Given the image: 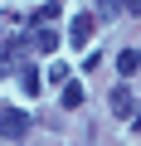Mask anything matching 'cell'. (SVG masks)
I'll use <instances>...</instances> for the list:
<instances>
[{"mask_svg": "<svg viewBox=\"0 0 141 146\" xmlns=\"http://www.w3.org/2000/svg\"><path fill=\"white\" fill-rule=\"evenodd\" d=\"M24 127H29V117H24L20 107H0V136H5V141H20Z\"/></svg>", "mask_w": 141, "mask_h": 146, "instance_id": "1", "label": "cell"}, {"mask_svg": "<svg viewBox=\"0 0 141 146\" xmlns=\"http://www.w3.org/2000/svg\"><path fill=\"white\" fill-rule=\"evenodd\" d=\"M93 29H97V20H93V15H73L68 39H73V44H88V39H93Z\"/></svg>", "mask_w": 141, "mask_h": 146, "instance_id": "2", "label": "cell"}, {"mask_svg": "<svg viewBox=\"0 0 141 146\" xmlns=\"http://www.w3.org/2000/svg\"><path fill=\"white\" fill-rule=\"evenodd\" d=\"M29 49H39V54L58 49V34H54V25H34V34H29Z\"/></svg>", "mask_w": 141, "mask_h": 146, "instance_id": "3", "label": "cell"}, {"mask_svg": "<svg viewBox=\"0 0 141 146\" xmlns=\"http://www.w3.org/2000/svg\"><path fill=\"white\" fill-rule=\"evenodd\" d=\"M136 68H141V49H122V54H117V73H122V78H131Z\"/></svg>", "mask_w": 141, "mask_h": 146, "instance_id": "4", "label": "cell"}, {"mask_svg": "<svg viewBox=\"0 0 141 146\" xmlns=\"http://www.w3.org/2000/svg\"><path fill=\"white\" fill-rule=\"evenodd\" d=\"M107 107H112V117H131V93H126V88H112Z\"/></svg>", "mask_w": 141, "mask_h": 146, "instance_id": "5", "label": "cell"}, {"mask_svg": "<svg viewBox=\"0 0 141 146\" xmlns=\"http://www.w3.org/2000/svg\"><path fill=\"white\" fill-rule=\"evenodd\" d=\"M20 83H24V93H39V68H29V63H20Z\"/></svg>", "mask_w": 141, "mask_h": 146, "instance_id": "6", "label": "cell"}, {"mask_svg": "<svg viewBox=\"0 0 141 146\" xmlns=\"http://www.w3.org/2000/svg\"><path fill=\"white\" fill-rule=\"evenodd\" d=\"M58 15H63V5H58V0H49V5H39V10H34V20H39V25H54Z\"/></svg>", "mask_w": 141, "mask_h": 146, "instance_id": "7", "label": "cell"}, {"mask_svg": "<svg viewBox=\"0 0 141 146\" xmlns=\"http://www.w3.org/2000/svg\"><path fill=\"white\" fill-rule=\"evenodd\" d=\"M83 98H88V93H83L78 83H68V88H63V107H68V112H73V107H83Z\"/></svg>", "mask_w": 141, "mask_h": 146, "instance_id": "8", "label": "cell"}, {"mask_svg": "<svg viewBox=\"0 0 141 146\" xmlns=\"http://www.w3.org/2000/svg\"><path fill=\"white\" fill-rule=\"evenodd\" d=\"M49 78L54 83H73V73H68V63H49Z\"/></svg>", "mask_w": 141, "mask_h": 146, "instance_id": "9", "label": "cell"}, {"mask_svg": "<svg viewBox=\"0 0 141 146\" xmlns=\"http://www.w3.org/2000/svg\"><path fill=\"white\" fill-rule=\"evenodd\" d=\"M112 10H122V0H97V15L102 20H112Z\"/></svg>", "mask_w": 141, "mask_h": 146, "instance_id": "10", "label": "cell"}, {"mask_svg": "<svg viewBox=\"0 0 141 146\" xmlns=\"http://www.w3.org/2000/svg\"><path fill=\"white\" fill-rule=\"evenodd\" d=\"M15 63H20V58H15V54H10V49H5V54H0V78H5V73H10V68H15Z\"/></svg>", "mask_w": 141, "mask_h": 146, "instance_id": "11", "label": "cell"}, {"mask_svg": "<svg viewBox=\"0 0 141 146\" xmlns=\"http://www.w3.org/2000/svg\"><path fill=\"white\" fill-rule=\"evenodd\" d=\"M122 10L126 15H141V0H122Z\"/></svg>", "mask_w": 141, "mask_h": 146, "instance_id": "12", "label": "cell"}, {"mask_svg": "<svg viewBox=\"0 0 141 146\" xmlns=\"http://www.w3.org/2000/svg\"><path fill=\"white\" fill-rule=\"evenodd\" d=\"M136 131H141V112H136Z\"/></svg>", "mask_w": 141, "mask_h": 146, "instance_id": "13", "label": "cell"}]
</instances>
